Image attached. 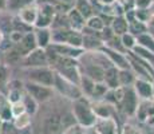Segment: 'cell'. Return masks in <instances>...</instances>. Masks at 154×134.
<instances>
[{"label":"cell","mask_w":154,"mask_h":134,"mask_svg":"<svg viewBox=\"0 0 154 134\" xmlns=\"http://www.w3.org/2000/svg\"><path fill=\"white\" fill-rule=\"evenodd\" d=\"M137 42L138 46L143 47L145 50L153 52L154 54V36L152 34H147V32H143V34L138 35L137 36Z\"/></svg>","instance_id":"44dd1931"},{"label":"cell","mask_w":154,"mask_h":134,"mask_svg":"<svg viewBox=\"0 0 154 134\" xmlns=\"http://www.w3.org/2000/svg\"><path fill=\"white\" fill-rule=\"evenodd\" d=\"M153 98H154V83H153Z\"/></svg>","instance_id":"681fc988"},{"label":"cell","mask_w":154,"mask_h":134,"mask_svg":"<svg viewBox=\"0 0 154 134\" xmlns=\"http://www.w3.org/2000/svg\"><path fill=\"white\" fill-rule=\"evenodd\" d=\"M0 120L4 123L11 122L14 120L12 115V109H11V103L8 101H4L3 103H0Z\"/></svg>","instance_id":"d4e9b609"},{"label":"cell","mask_w":154,"mask_h":134,"mask_svg":"<svg viewBox=\"0 0 154 134\" xmlns=\"http://www.w3.org/2000/svg\"><path fill=\"white\" fill-rule=\"evenodd\" d=\"M138 95L134 91L133 87H123V97L121 103L118 105V109H121L126 115L129 117H133L135 115V111H137L138 107Z\"/></svg>","instance_id":"277c9868"},{"label":"cell","mask_w":154,"mask_h":134,"mask_svg":"<svg viewBox=\"0 0 154 134\" xmlns=\"http://www.w3.org/2000/svg\"><path fill=\"white\" fill-rule=\"evenodd\" d=\"M76 10L82 14L85 19H88L93 16V7L88 3V0H76Z\"/></svg>","instance_id":"f1b7e54d"},{"label":"cell","mask_w":154,"mask_h":134,"mask_svg":"<svg viewBox=\"0 0 154 134\" xmlns=\"http://www.w3.org/2000/svg\"><path fill=\"white\" fill-rule=\"evenodd\" d=\"M24 89H26V93L31 95L38 103L46 102V101L51 99L52 94H54L52 87L43 86V85H38V83H34V82H27L24 85Z\"/></svg>","instance_id":"5b68a950"},{"label":"cell","mask_w":154,"mask_h":134,"mask_svg":"<svg viewBox=\"0 0 154 134\" xmlns=\"http://www.w3.org/2000/svg\"><path fill=\"white\" fill-rule=\"evenodd\" d=\"M35 39H36V44L40 48H46L51 39V34L47 28H38L36 34H35Z\"/></svg>","instance_id":"603a6c76"},{"label":"cell","mask_w":154,"mask_h":134,"mask_svg":"<svg viewBox=\"0 0 154 134\" xmlns=\"http://www.w3.org/2000/svg\"><path fill=\"white\" fill-rule=\"evenodd\" d=\"M118 76H119V86L121 87H127V86L133 85L135 80L134 74H133L129 68H126V70H119Z\"/></svg>","instance_id":"cb8c5ba5"},{"label":"cell","mask_w":154,"mask_h":134,"mask_svg":"<svg viewBox=\"0 0 154 134\" xmlns=\"http://www.w3.org/2000/svg\"><path fill=\"white\" fill-rule=\"evenodd\" d=\"M121 134H142V133H141L135 126L126 123V125H123L122 130H121Z\"/></svg>","instance_id":"74e56055"},{"label":"cell","mask_w":154,"mask_h":134,"mask_svg":"<svg viewBox=\"0 0 154 134\" xmlns=\"http://www.w3.org/2000/svg\"><path fill=\"white\" fill-rule=\"evenodd\" d=\"M22 91L17 87H10V91H8V102L10 103H15L22 101Z\"/></svg>","instance_id":"e575fe53"},{"label":"cell","mask_w":154,"mask_h":134,"mask_svg":"<svg viewBox=\"0 0 154 134\" xmlns=\"http://www.w3.org/2000/svg\"><path fill=\"white\" fill-rule=\"evenodd\" d=\"M3 123H4V122H3L2 120H0V134H2V129H3Z\"/></svg>","instance_id":"7dc6e473"},{"label":"cell","mask_w":154,"mask_h":134,"mask_svg":"<svg viewBox=\"0 0 154 134\" xmlns=\"http://www.w3.org/2000/svg\"><path fill=\"white\" fill-rule=\"evenodd\" d=\"M7 78H8L7 68L0 66V89H2V90L5 87V85H7Z\"/></svg>","instance_id":"f35d334b"},{"label":"cell","mask_w":154,"mask_h":134,"mask_svg":"<svg viewBox=\"0 0 154 134\" xmlns=\"http://www.w3.org/2000/svg\"><path fill=\"white\" fill-rule=\"evenodd\" d=\"M150 4H152V0H135V5L140 10H146L150 7Z\"/></svg>","instance_id":"ab89813d"},{"label":"cell","mask_w":154,"mask_h":134,"mask_svg":"<svg viewBox=\"0 0 154 134\" xmlns=\"http://www.w3.org/2000/svg\"><path fill=\"white\" fill-rule=\"evenodd\" d=\"M102 46V42L99 38H95V35H85L83 42H82V47L87 50H97Z\"/></svg>","instance_id":"83f0119b"},{"label":"cell","mask_w":154,"mask_h":134,"mask_svg":"<svg viewBox=\"0 0 154 134\" xmlns=\"http://www.w3.org/2000/svg\"><path fill=\"white\" fill-rule=\"evenodd\" d=\"M94 129L98 134H117L119 132L117 121L112 117L109 118H97V122L94 125Z\"/></svg>","instance_id":"ba28073f"},{"label":"cell","mask_w":154,"mask_h":134,"mask_svg":"<svg viewBox=\"0 0 154 134\" xmlns=\"http://www.w3.org/2000/svg\"><path fill=\"white\" fill-rule=\"evenodd\" d=\"M154 113V103L149 102V99H143V102L138 103L137 111H135V115L140 121H147V118L150 117Z\"/></svg>","instance_id":"ac0fdd59"},{"label":"cell","mask_w":154,"mask_h":134,"mask_svg":"<svg viewBox=\"0 0 154 134\" xmlns=\"http://www.w3.org/2000/svg\"><path fill=\"white\" fill-rule=\"evenodd\" d=\"M43 132L46 134H58V133L63 132L60 115L52 114L51 117L46 118L43 122Z\"/></svg>","instance_id":"7c38bea8"},{"label":"cell","mask_w":154,"mask_h":134,"mask_svg":"<svg viewBox=\"0 0 154 134\" xmlns=\"http://www.w3.org/2000/svg\"><path fill=\"white\" fill-rule=\"evenodd\" d=\"M134 91L137 93V95L142 99H150L153 98V83L149 82L147 79H142V78H135L134 80Z\"/></svg>","instance_id":"8fae6325"},{"label":"cell","mask_w":154,"mask_h":134,"mask_svg":"<svg viewBox=\"0 0 154 134\" xmlns=\"http://www.w3.org/2000/svg\"><path fill=\"white\" fill-rule=\"evenodd\" d=\"M26 64L28 67H47L48 66V58L44 48L36 47L29 54L26 55Z\"/></svg>","instance_id":"8992f818"},{"label":"cell","mask_w":154,"mask_h":134,"mask_svg":"<svg viewBox=\"0 0 154 134\" xmlns=\"http://www.w3.org/2000/svg\"><path fill=\"white\" fill-rule=\"evenodd\" d=\"M147 123H149V125H152V126H154V113H153V114L152 115H150V117L149 118H147Z\"/></svg>","instance_id":"f6af8a7d"},{"label":"cell","mask_w":154,"mask_h":134,"mask_svg":"<svg viewBox=\"0 0 154 134\" xmlns=\"http://www.w3.org/2000/svg\"><path fill=\"white\" fill-rule=\"evenodd\" d=\"M7 8V0H0V11Z\"/></svg>","instance_id":"7bdbcfd3"},{"label":"cell","mask_w":154,"mask_h":134,"mask_svg":"<svg viewBox=\"0 0 154 134\" xmlns=\"http://www.w3.org/2000/svg\"><path fill=\"white\" fill-rule=\"evenodd\" d=\"M69 22H70V26L74 28V31H81L82 28L85 27L86 22H85V17L82 16V14L79 12L76 8L71 10L69 12Z\"/></svg>","instance_id":"d6986e66"},{"label":"cell","mask_w":154,"mask_h":134,"mask_svg":"<svg viewBox=\"0 0 154 134\" xmlns=\"http://www.w3.org/2000/svg\"><path fill=\"white\" fill-rule=\"evenodd\" d=\"M63 134H86V129L82 127L81 125L75 123L72 126L67 127L66 130H63Z\"/></svg>","instance_id":"8d00e7d4"},{"label":"cell","mask_w":154,"mask_h":134,"mask_svg":"<svg viewBox=\"0 0 154 134\" xmlns=\"http://www.w3.org/2000/svg\"><path fill=\"white\" fill-rule=\"evenodd\" d=\"M72 114H74V118H75L76 123L81 125L85 129L93 127L97 122V118H98L95 115V113H94L91 103L88 102L85 97H81L74 101Z\"/></svg>","instance_id":"6da1fadb"},{"label":"cell","mask_w":154,"mask_h":134,"mask_svg":"<svg viewBox=\"0 0 154 134\" xmlns=\"http://www.w3.org/2000/svg\"><path fill=\"white\" fill-rule=\"evenodd\" d=\"M52 87H55L62 95H64V97L70 98V99H72V101L78 99V98H81L82 95H83L81 87H79L78 85H75V83H72V82H70V80L64 79L63 76L59 75L58 73H55L54 86H52Z\"/></svg>","instance_id":"7a4b0ae2"},{"label":"cell","mask_w":154,"mask_h":134,"mask_svg":"<svg viewBox=\"0 0 154 134\" xmlns=\"http://www.w3.org/2000/svg\"><path fill=\"white\" fill-rule=\"evenodd\" d=\"M117 67H109L105 70V75H103V83L109 87V90H114V89L119 87V76H118Z\"/></svg>","instance_id":"5bb4252c"},{"label":"cell","mask_w":154,"mask_h":134,"mask_svg":"<svg viewBox=\"0 0 154 134\" xmlns=\"http://www.w3.org/2000/svg\"><path fill=\"white\" fill-rule=\"evenodd\" d=\"M107 91H109V87L103 82H95L93 93H91V97L93 98H105Z\"/></svg>","instance_id":"1f68e13d"},{"label":"cell","mask_w":154,"mask_h":134,"mask_svg":"<svg viewBox=\"0 0 154 134\" xmlns=\"http://www.w3.org/2000/svg\"><path fill=\"white\" fill-rule=\"evenodd\" d=\"M145 31H146V26L143 22H140V20H131L130 22V34L141 35Z\"/></svg>","instance_id":"d6a6232c"},{"label":"cell","mask_w":154,"mask_h":134,"mask_svg":"<svg viewBox=\"0 0 154 134\" xmlns=\"http://www.w3.org/2000/svg\"><path fill=\"white\" fill-rule=\"evenodd\" d=\"M22 102H23V105H24V107H26V111H27L29 115H34L35 113L38 111V102L29 94L26 93L24 95H23Z\"/></svg>","instance_id":"484cf974"},{"label":"cell","mask_w":154,"mask_h":134,"mask_svg":"<svg viewBox=\"0 0 154 134\" xmlns=\"http://www.w3.org/2000/svg\"><path fill=\"white\" fill-rule=\"evenodd\" d=\"M105 52H106L105 55L109 56V59H110V62L114 64V67L119 68V70H126V68H129V59L125 58L121 52L115 51V50H112V48L111 50L107 48Z\"/></svg>","instance_id":"4fadbf2b"},{"label":"cell","mask_w":154,"mask_h":134,"mask_svg":"<svg viewBox=\"0 0 154 134\" xmlns=\"http://www.w3.org/2000/svg\"><path fill=\"white\" fill-rule=\"evenodd\" d=\"M29 125H31V115H29L28 113H24V114L14 118V126H15V129H17V130L27 129Z\"/></svg>","instance_id":"4316f807"},{"label":"cell","mask_w":154,"mask_h":134,"mask_svg":"<svg viewBox=\"0 0 154 134\" xmlns=\"http://www.w3.org/2000/svg\"><path fill=\"white\" fill-rule=\"evenodd\" d=\"M28 78L29 82L52 87L54 86L55 73L52 70H50L48 67H31V70L28 71Z\"/></svg>","instance_id":"3957f363"},{"label":"cell","mask_w":154,"mask_h":134,"mask_svg":"<svg viewBox=\"0 0 154 134\" xmlns=\"http://www.w3.org/2000/svg\"><path fill=\"white\" fill-rule=\"evenodd\" d=\"M24 36V34H23V32H20V31H14L12 34H11V42H12V43H19L20 40H22V38Z\"/></svg>","instance_id":"60d3db41"},{"label":"cell","mask_w":154,"mask_h":134,"mask_svg":"<svg viewBox=\"0 0 154 134\" xmlns=\"http://www.w3.org/2000/svg\"><path fill=\"white\" fill-rule=\"evenodd\" d=\"M11 109H12L14 118L15 117H19V115L24 114V113H27V111H26V107H24V105H23L22 101H19V102H15V103H11Z\"/></svg>","instance_id":"d590c367"},{"label":"cell","mask_w":154,"mask_h":134,"mask_svg":"<svg viewBox=\"0 0 154 134\" xmlns=\"http://www.w3.org/2000/svg\"><path fill=\"white\" fill-rule=\"evenodd\" d=\"M54 11L55 8L50 4H44L38 12V19L35 22V26L38 28H47L52 23L54 19Z\"/></svg>","instance_id":"9c48e42d"},{"label":"cell","mask_w":154,"mask_h":134,"mask_svg":"<svg viewBox=\"0 0 154 134\" xmlns=\"http://www.w3.org/2000/svg\"><path fill=\"white\" fill-rule=\"evenodd\" d=\"M117 134H121V130H119V132H118V133H117Z\"/></svg>","instance_id":"f907efd6"},{"label":"cell","mask_w":154,"mask_h":134,"mask_svg":"<svg viewBox=\"0 0 154 134\" xmlns=\"http://www.w3.org/2000/svg\"><path fill=\"white\" fill-rule=\"evenodd\" d=\"M31 4H34V0H7V8L11 11H20Z\"/></svg>","instance_id":"4dcf8cb0"},{"label":"cell","mask_w":154,"mask_h":134,"mask_svg":"<svg viewBox=\"0 0 154 134\" xmlns=\"http://www.w3.org/2000/svg\"><path fill=\"white\" fill-rule=\"evenodd\" d=\"M127 28H129V22H127L125 17H115L111 23V30L114 35L122 36L123 34L127 32Z\"/></svg>","instance_id":"ffe728a7"},{"label":"cell","mask_w":154,"mask_h":134,"mask_svg":"<svg viewBox=\"0 0 154 134\" xmlns=\"http://www.w3.org/2000/svg\"><path fill=\"white\" fill-rule=\"evenodd\" d=\"M86 27L93 31H102L105 28V22L100 19L99 16H90L87 20H86Z\"/></svg>","instance_id":"f546056e"},{"label":"cell","mask_w":154,"mask_h":134,"mask_svg":"<svg viewBox=\"0 0 154 134\" xmlns=\"http://www.w3.org/2000/svg\"><path fill=\"white\" fill-rule=\"evenodd\" d=\"M98 2L103 5H111V4H114L115 0H98Z\"/></svg>","instance_id":"b9f144b4"},{"label":"cell","mask_w":154,"mask_h":134,"mask_svg":"<svg viewBox=\"0 0 154 134\" xmlns=\"http://www.w3.org/2000/svg\"><path fill=\"white\" fill-rule=\"evenodd\" d=\"M82 42H83V36L79 34V31H69L67 30L66 34V39H64V43L70 44L72 47H76V48H82Z\"/></svg>","instance_id":"7402d4cb"},{"label":"cell","mask_w":154,"mask_h":134,"mask_svg":"<svg viewBox=\"0 0 154 134\" xmlns=\"http://www.w3.org/2000/svg\"><path fill=\"white\" fill-rule=\"evenodd\" d=\"M48 50L56 54V55L69 56V58H74V59H76L78 56H81L83 54V50L82 48H76V47H72L66 43H52L48 47Z\"/></svg>","instance_id":"52a82bcc"},{"label":"cell","mask_w":154,"mask_h":134,"mask_svg":"<svg viewBox=\"0 0 154 134\" xmlns=\"http://www.w3.org/2000/svg\"><path fill=\"white\" fill-rule=\"evenodd\" d=\"M91 106H93L94 113L98 118H109L112 117V114H114V106L106 101L105 102H97Z\"/></svg>","instance_id":"2e32d148"},{"label":"cell","mask_w":154,"mask_h":134,"mask_svg":"<svg viewBox=\"0 0 154 134\" xmlns=\"http://www.w3.org/2000/svg\"><path fill=\"white\" fill-rule=\"evenodd\" d=\"M86 134H98V133L95 132L94 127H90V129H86Z\"/></svg>","instance_id":"bcb514c9"},{"label":"cell","mask_w":154,"mask_h":134,"mask_svg":"<svg viewBox=\"0 0 154 134\" xmlns=\"http://www.w3.org/2000/svg\"><path fill=\"white\" fill-rule=\"evenodd\" d=\"M2 42H3V34H2V31H0V44H2Z\"/></svg>","instance_id":"c3c4849f"},{"label":"cell","mask_w":154,"mask_h":134,"mask_svg":"<svg viewBox=\"0 0 154 134\" xmlns=\"http://www.w3.org/2000/svg\"><path fill=\"white\" fill-rule=\"evenodd\" d=\"M59 3H62V4H72V3H75L76 0H58Z\"/></svg>","instance_id":"ee69618b"},{"label":"cell","mask_w":154,"mask_h":134,"mask_svg":"<svg viewBox=\"0 0 154 134\" xmlns=\"http://www.w3.org/2000/svg\"><path fill=\"white\" fill-rule=\"evenodd\" d=\"M36 47H38V44H36V39H35V34L28 32V34H24V36L22 38V40H20L19 43H16L15 50L22 56H26L27 54L31 52L32 50L36 48Z\"/></svg>","instance_id":"30bf717a"},{"label":"cell","mask_w":154,"mask_h":134,"mask_svg":"<svg viewBox=\"0 0 154 134\" xmlns=\"http://www.w3.org/2000/svg\"><path fill=\"white\" fill-rule=\"evenodd\" d=\"M85 75L87 76V78L93 79L94 82H103L105 70H103L98 63H90L85 67Z\"/></svg>","instance_id":"e0dca14e"},{"label":"cell","mask_w":154,"mask_h":134,"mask_svg":"<svg viewBox=\"0 0 154 134\" xmlns=\"http://www.w3.org/2000/svg\"><path fill=\"white\" fill-rule=\"evenodd\" d=\"M121 40H122V44L127 50H131L137 46V39H135V36L133 34H130V32L123 34L122 36H121Z\"/></svg>","instance_id":"836d02e7"},{"label":"cell","mask_w":154,"mask_h":134,"mask_svg":"<svg viewBox=\"0 0 154 134\" xmlns=\"http://www.w3.org/2000/svg\"><path fill=\"white\" fill-rule=\"evenodd\" d=\"M38 12H39V10H38L36 5L31 4V5H28V7H24L23 10L19 11V17L22 19V22L24 23V24L31 26V24H35V22H36Z\"/></svg>","instance_id":"9a60e30c"}]
</instances>
